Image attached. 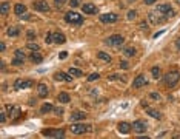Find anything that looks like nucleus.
I'll return each instance as SVG.
<instances>
[{
	"mask_svg": "<svg viewBox=\"0 0 180 139\" xmlns=\"http://www.w3.org/2000/svg\"><path fill=\"white\" fill-rule=\"evenodd\" d=\"M179 81H180V73L179 71H170V73H166L165 76H163V84L166 85V87H176V85L179 84Z\"/></svg>",
	"mask_w": 180,
	"mask_h": 139,
	"instance_id": "f257e3e1",
	"label": "nucleus"
},
{
	"mask_svg": "<svg viewBox=\"0 0 180 139\" xmlns=\"http://www.w3.org/2000/svg\"><path fill=\"white\" fill-rule=\"evenodd\" d=\"M65 20H66L68 23H74V25H82L83 23V17L79 14V13H75V11H69L65 14Z\"/></svg>",
	"mask_w": 180,
	"mask_h": 139,
	"instance_id": "f03ea898",
	"label": "nucleus"
},
{
	"mask_svg": "<svg viewBox=\"0 0 180 139\" xmlns=\"http://www.w3.org/2000/svg\"><path fill=\"white\" fill-rule=\"evenodd\" d=\"M43 136H50V138H63L65 131L60 130V128H46V130L42 131Z\"/></svg>",
	"mask_w": 180,
	"mask_h": 139,
	"instance_id": "7ed1b4c3",
	"label": "nucleus"
},
{
	"mask_svg": "<svg viewBox=\"0 0 180 139\" xmlns=\"http://www.w3.org/2000/svg\"><path fill=\"white\" fill-rule=\"evenodd\" d=\"M123 37L120 36V34H114V36H110L106 39V45H111V46H120L123 44Z\"/></svg>",
	"mask_w": 180,
	"mask_h": 139,
	"instance_id": "20e7f679",
	"label": "nucleus"
},
{
	"mask_svg": "<svg viewBox=\"0 0 180 139\" xmlns=\"http://www.w3.org/2000/svg\"><path fill=\"white\" fill-rule=\"evenodd\" d=\"M88 130H91L89 125H83V124H73L71 125V131H73L74 135H83V133H86Z\"/></svg>",
	"mask_w": 180,
	"mask_h": 139,
	"instance_id": "39448f33",
	"label": "nucleus"
},
{
	"mask_svg": "<svg viewBox=\"0 0 180 139\" xmlns=\"http://www.w3.org/2000/svg\"><path fill=\"white\" fill-rule=\"evenodd\" d=\"M146 128H148V125H146L145 121H134L133 130H134L135 133H139V135H142V133H146Z\"/></svg>",
	"mask_w": 180,
	"mask_h": 139,
	"instance_id": "423d86ee",
	"label": "nucleus"
},
{
	"mask_svg": "<svg viewBox=\"0 0 180 139\" xmlns=\"http://www.w3.org/2000/svg\"><path fill=\"white\" fill-rule=\"evenodd\" d=\"M32 8H34L36 11H40V13H48V11H50V5H48V2H45V0H39V2H34Z\"/></svg>",
	"mask_w": 180,
	"mask_h": 139,
	"instance_id": "0eeeda50",
	"label": "nucleus"
},
{
	"mask_svg": "<svg viewBox=\"0 0 180 139\" xmlns=\"http://www.w3.org/2000/svg\"><path fill=\"white\" fill-rule=\"evenodd\" d=\"M117 20H119V17H117V14H114V13L102 14V15H100V22H102V23H116Z\"/></svg>",
	"mask_w": 180,
	"mask_h": 139,
	"instance_id": "6e6552de",
	"label": "nucleus"
},
{
	"mask_svg": "<svg viewBox=\"0 0 180 139\" xmlns=\"http://www.w3.org/2000/svg\"><path fill=\"white\" fill-rule=\"evenodd\" d=\"M32 87V81H22V79H17L14 84L15 90H25V88H31Z\"/></svg>",
	"mask_w": 180,
	"mask_h": 139,
	"instance_id": "1a4fd4ad",
	"label": "nucleus"
},
{
	"mask_svg": "<svg viewBox=\"0 0 180 139\" xmlns=\"http://www.w3.org/2000/svg\"><path fill=\"white\" fill-rule=\"evenodd\" d=\"M146 84H148L146 77L143 76V74H139V76L133 81V87H134V88H142V87H143V85H146Z\"/></svg>",
	"mask_w": 180,
	"mask_h": 139,
	"instance_id": "9d476101",
	"label": "nucleus"
},
{
	"mask_svg": "<svg viewBox=\"0 0 180 139\" xmlns=\"http://www.w3.org/2000/svg\"><path fill=\"white\" fill-rule=\"evenodd\" d=\"M162 20H165V15L160 14L159 11H157V13H149V22L152 25L159 23V22H162Z\"/></svg>",
	"mask_w": 180,
	"mask_h": 139,
	"instance_id": "9b49d317",
	"label": "nucleus"
},
{
	"mask_svg": "<svg viewBox=\"0 0 180 139\" xmlns=\"http://www.w3.org/2000/svg\"><path fill=\"white\" fill-rule=\"evenodd\" d=\"M117 128H119L120 133H123V135H128V133L133 130V124H129V122H120Z\"/></svg>",
	"mask_w": 180,
	"mask_h": 139,
	"instance_id": "f8f14e48",
	"label": "nucleus"
},
{
	"mask_svg": "<svg viewBox=\"0 0 180 139\" xmlns=\"http://www.w3.org/2000/svg\"><path fill=\"white\" fill-rule=\"evenodd\" d=\"M6 111H8L9 117H19L20 116V108L15 105H6Z\"/></svg>",
	"mask_w": 180,
	"mask_h": 139,
	"instance_id": "ddd939ff",
	"label": "nucleus"
},
{
	"mask_svg": "<svg viewBox=\"0 0 180 139\" xmlns=\"http://www.w3.org/2000/svg\"><path fill=\"white\" fill-rule=\"evenodd\" d=\"M54 79H56V81H63V82H71V81H73V76H71V74H65L62 71H59V73L54 74Z\"/></svg>",
	"mask_w": 180,
	"mask_h": 139,
	"instance_id": "4468645a",
	"label": "nucleus"
},
{
	"mask_svg": "<svg viewBox=\"0 0 180 139\" xmlns=\"http://www.w3.org/2000/svg\"><path fill=\"white\" fill-rule=\"evenodd\" d=\"M37 93H39V98H46L50 94V90H48L45 84H39L37 85Z\"/></svg>",
	"mask_w": 180,
	"mask_h": 139,
	"instance_id": "2eb2a0df",
	"label": "nucleus"
},
{
	"mask_svg": "<svg viewBox=\"0 0 180 139\" xmlns=\"http://www.w3.org/2000/svg\"><path fill=\"white\" fill-rule=\"evenodd\" d=\"M82 11L85 14H96L97 13V6H94L92 3H85L83 6H82Z\"/></svg>",
	"mask_w": 180,
	"mask_h": 139,
	"instance_id": "dca6fc26",
	"label": "nucleus"
},
{
	"mask_svg": "<svg viewBox=\"0 0 180 139\" xmlns=\"http://www.w3.org/2000/svg\"><path fill=\"white\" fill-rule=\"evenodd\" d=\"M145 110H146V113H148L151 117H154V119H160V117H162V114L159 113V111L154 110V108H151V107H145Z\"/></svg>",
	"mask_w": 180,
	"mask_h": 139,
	"instance_id": "f3484780",
	"label": "nucleus"
},
{
	"mask_svg": "<svg viewBox=\"0 0 180 139\" xmlns=\"http://www.w3.org/2000/svg\"><path fill=\"white\" fill-rule=\"evenodd\" d=\"M54 34V44H65L66 42V37L62 33H52Z\"/></svg>",
	"mask_w": 180,
	"mask_h": 139,
	"instance_id": "a211bd4d",
	"label": "nucleus"
},
{
	"mask_svg": "<svg viewBox=\"0 0 180 139\" xmlns=\"http://www.w3.org/2000/svg\"><path fill=\"white\" fill-rule=\"evenodd\" d=\"M14 13L17 14V15H23V14H26V6L25 5H22V3H17L14 6Z\"/></svg>",
	"mask_w": 180,
	"mask_h": 139,
	"instance_id": "6ab92c4d",
	"label": "nucleus"
},
{
	"mask_svg": "<svg viewBox=\"0 0 180 139\" xmlns=\"http://www.w3.org/2000/svg\"><path fill=\"white\" fill-rule=\"evenodd\" d=\"M31 60L34 62V63H40V62L43 60V56L40 54L39 51H32V53H31Z\"/></svg>",
	"mask_w": 180,
	"mask_h": 139,
	"instance_id": "aec40b11",
	"label": "nucleus"
},
{
	"mask_svg": "<svg viewBox=\"0 0 180 139\" xmlns=\"http://www.w3.org/2000/svg\"><path fill=\"white\" fill-rule=\"evenodd\" d=\"M86 114L83 113V111H74L73 114H71V121H82V119H85Z\"/></svg>",
	"mask_w": 180,
	"mask_h": 139,
	"instance_id": "412c9836",
	"label": "nucleus"
},
{
	"mask_svg": "<svg viewBox=\"0 0 180 139\" xmlns=\"http://www.w3.org/2000/svg\"><path fill=\"white\" fill-rule=\"evenodd\" d=\"M6 34H8L9 37H17V36L20 34V29L17 28V26H9L8 31H6Z\"/></svg>",
	"mask_w": 180,
	"mask_h": 139,
	"instance_id": "4be33fe9",
	"label": "nucleus"
},
{
	"mask_svg": "<svg viewBox=\"0 0 180 139\" xmlns=\"http://www.w3.org/2000/svg\"><path fill=\"white\" fill-rule=\"evenodd\" d=\"M57 99H59L60 104H68L69 100H71V98H69L68 93H60V94L57 96Z\"/></svg>",
	"mask_w": 180,
	"mask_h": 139,
	"instance_id": "5701e85b",
	"label": "nucleus"
},
{
	"mask_svg": "<svg viewBox=\"0 0 180 139\" xmlns=\"http://www.w3.org/2000/svg\"><path fill=\"white\" fill-rule=\"evenodd\" d=\"M52 110H54V107H52V104H50V102L43 104L42 108H40V111H42L43 114H45V113H50V111H52Z\"/></svg>",
	"mask_w": 180,
	"mask_h": 139,
	"instance_id": "b1692460",
	"label": "nucleus"
},
{
	"mask_svg": "<svg viewBox=\"0 0 180 139\" xmlns=\"http://www.w3.org/2000/svg\"><path fill=\"white\" fill-rule=\"evenodd\" d=\"M69 74H71L73 77H82V76H83V73H82L79 68H74V67L69 68Z\"/></svg>",
	"mask_w": 180,
	"mask_h": 139,
	"instance_id": "393cba45",
	"label": "nucleus"
},
{
	"mask_svg": "<svg viewBox=\"0 0 180 139\" xmlns=\"http://www.w3.org/2000/svg\"><path fill=\"white\" fill-rule=\"evenodd\" d=\"M97 57L102 59V60H105V62H111V56L106 54V53H103V51H99V53H97Z\"/></svg>",
	"mask_w": 180,
	"mask_h": 139,
	"instance_id": "a878e982",
	"label": "nucleus"
},
{
	"mask_svg": "<svg viewBox=\"0 0 180 139\" xmlns=\"http://www.w3.org/2000/svg\"><path fill=\"white\" fill-rule=\"evenodd\" d=\"M125 56L126 57H133V56H135V48H125Z\"/></svg>",
	"mask_w": 180,
	"mask_h": 139,
	"instance_id": "bb28decb",
	"label": "nucleus"
},
{
	"mask_svg": "<svg viewBox=\"0 0 180 139\" xmlns=\"http://www.w3.org/2000/svg\"><path fill=\"white\" fill-rule=\"evenodd\" d=\"M151 73H152V77H154V79H159L160 77V68L159 67H152Z\"/></svg>",
	"mask_w": 180,
	"mask_h": 139,
	"instance_id": "cd10ccee",
	"label": "nucleus"
},
{
	"mask_svg": "<svg viewBox=\"0 0 180 139\" xmlns=\"http://www.w3.org/2000/svg\"><path fill=\"white\" fill-rule=\"evenodd\" d=\"M8 9H9V3H8V2H3V3H2V8H0V13H2V15L6 14Z\"/></svg>",
	"mask_w": 180,
	"mask_h": 139,
	"instance_id": "c85d7f7f",
	"label": "nucleus"
},
{
	"mask_svg": "<svg viewBox=\"0 0 180 139\" xmlns=\"http://www.w3.org/2000/svg\"><path fill=\"white\" fill-rule=\"evenodd\" d=\"M23 62H25V59H19V57H14L13 59V65H15V67H20V65H23Z\"/></svg>",
	"mask_w": 180,
	"mask_h": 139,
	"instance_id": "c756f323",
	"label": "nucleus"
},
{
	"mask_svg": "<svg viewBox=\"0 0 180 139\" xmlns=\"http://www.w3.org/2000/svg\"><path fill=\"white\" fill-rule=\"evenodd\" d=\"M99 77H100V74L99 73H92L88 76V81L89 82H94V81H99Z\"/></svg>",
	"mask_w": 180,
	"mask_h": 139,
	"instance_id": "7c9ffc66",
	"label": "nucleus"
},
{
	"mask_svg": "<svg viewBox=\"0 0 180 139\" xmlns=\"http://www.w3.org/2000/svg\"><path fill=\"white\" fill-rule=\"evenodd\" d=\"M45 42H46L48 45H50V44H54V34H52V33L48 34V36L45 37Z\"/></svg>",
	"mask_w": 180,
	"mask_h": 139,
	"instance_id": "2f4dec72",
	"label": "nucleus"
},
{
	"mask_svg": "<svg viewBox=\"0 0 180 139\" xmlns=\"http://www.w3.org/2000/svg\"><path fill=\"white\" fill-rule=\"evenodd\" d=\"M14 56L19 57V59H25V51H23V50H15Z\"/></svg>",
	"mask_w": 180,
	"mask_h": 139,
	"instance_id": "473e14b6",
	"label": "nucleus"
},
{
	"mask_svg": "<svg viewBox=\"0 0 180 139\" xmlns=\"http://www.w3.org/2000/svg\"><path fill=\"white\" fill-rule=\"evenodd\" d=\"M65 3H66V0H54V5H56L57 8H62Z\"/></svg>",
	"mask_w": 180,
	"mask_h": 139,
	"instance_id": "72a5a7b5",
	"label": "nucleus"
},
{
	"mask_svg": "<svg viewBox=\"0 0 180 139\" xmlns=\"http://www.w3.org/2000/svg\"><path fill=\"white\" fill-rule=\"evenodd\" d=\"M82 3V0H69V5L73 8H75V6H79V5Z\"/></svg>",
	"mask_w": 180,
	"mask_h": 139,
	"instance_id": "f704fd0d",
	"label": "nucleus"
},
{
	"mask_svg": "<svg viewBox=\"0 0 180 139\" xmlns=\"http://www.w3.org/2000/svg\"><path fill=\"white\" fill-rule=\"evenodd\" d=\"M28 48H29V50H32V51H39V45L32 44V42H31V44H28Z\"/></svg>",
	"mask_w": 180,
	"mask_h": 139,
	"instance_id": "c9c22d12",
	"label": "nucleus"
},
{
	"mask_svg": "<svg viewBox=\"0 0 180 139\" xmlns=\"http://www.w3.org/2000/svg\"><path fill=\"white\" fill-rule=\"evenodd\" d=\"M135 17H137V13H135V11H129L128 13V19L129 20H134Z\"/></svg>",
	"mask_w": 180,
	"mask_h": 139,
	"instance_id": "e433bc0d",
	"label": "nucleus"
},
{
	"mask_svg": "<svg viewBox=\"0 0 180 139\" xmlns=\"http://www.w3.org/2000/svg\"><path fill=\"white\" fill-rule=\"evenodd\" d=\"M5 121H6V113H5V110H2V113H0V122L3 124Z\"/></svg>",
	"mask_w": 180,
	"mask_h": 139,
	"instance_id": "4c0bfd02",
	"label": "nucleus"
},
{
	"mask_svg": "<svg viewBox=\"0 0 180 139\" xmlns=\"http://www.w3.org/2000/svg\"><path fill=\"white\" fill-rule=\"evenodd\" d=\"M54 113H56V114H63V108H62V107H59V108H54Z\"/></svg>",
	"mask_w": 180,
	"mask_h": 139,
	"instance_id": "58836bf2",
	"label": "nucleus"
},
{
	"mask_svg": "<svg viewBox=\"0 0 180 139\" xmlns=\"http://www.w3.org/2000/svg\"><path fill=\"white\" fill-rule=\"evenodd\" d=\"M66 57H68V53H66V51H62V53L59 54V59H62V60H63V59H66Z\"/></svg>",
	"mask_w": 180,
	"mask_h": 139,
	"instance_id": "ea45409f",
	"label": "nucleus"
},
{
	"mask_svg": "<svg viewBox=\"0 0 180 139\" xmlns=\"http://www.w3.org/2000/svg\"><path fill=\"white\" fill-rule=\"evenodd\" d=\"M22 19H23V20H32L34 17H32L31 14H23V15H22Z\"/></svg>",
	"mask_w": 180,
	"mask_h": 139,
	"instance_id": "a19ab883",
	"label": "nucleus"
},
{
	"mask_svg": "<svg viewBox=\"0 0 180 139\" xmlns=\"http://www.w3.org/2000/svg\"><path fill=\"white\" fill-rule=\"evenodd\" d=\"M120 68L126 70V68H128V62H126V60H122V62H120Z\"/></svg>",
	"mask_w": 180,
	"mask_h": 139,
	"instance_id": "79ce46f5",
	"label": "nucleus"
},
{
	"mask_svg": "<svg viewBox=\"0 0 180 139\" xmlns=\"http://www.w3.org/2000/svg\"><path fill=\"white\" fill-rule=\"evenodd\" d=\"M28 37H29V39H34V37H36V34H34V31H28Z\"/></svg>",
	"mask_w": 180,
	"mask_h": 139,
	"instance_id": "37998d69",
	"label": "nucleus"
},
{
	"mask_svg": "<svg viewBox=\"0 0 180 139\" xmlns=\"http://www.w3.org/2000/svg\"><path fill=\"white\" fill-rule=\"evenodd\" d=\"M143 2H145L146 5H154V3L157 2V0H143Z\"/></svg>",
	"mask_w": 180,
	"mask_h": 139,
	"instance_id": "c03bdc74",
	"label": "nucleus"
},
{
	"mask_svg": "<svg viewBox=\"0 0 180 139\" xmlns=\"http://www.w3.org/2000/svg\"><path fill=\"white\" fill-rule=\"evenodd\" d=\"M151 98H152V99H160V96L157 94V93H151Z\"/></svg>",
	"mask_w": 180,
	"mask_h": 139,
	"instance_id": "a18cd8bd",
	"label": "nucleus"
},
{
	"mask_svg": "<svg viewBox=\"0 0 180 139\" xmlns=\"http://www.w3.org/2000/svg\"><path fill=\"white\" fill-rule=\"evenodd\" d=\"M5 48H6V46H5V44L2 42V45H0V51H5Z\"/></svg>",
	"mask_w": 180,
	"mask_h": 139,
	"instance_id": "49530a36",
	"label": "nucleus"
},
{
	"mask_svg": "<svg viewBox=\"0 0 180 139\" xmlns=\"http://www.w3.org/2000/svg\"><path fill=\"white\" fill-rule=\"evenodd\" d=\"M177 46L180 48V39H177Z\"/></svg>",
	"mask_w": 180,
	"mask_h": 139,
	"instance_id": "de8ad7c7",
	"label": "nucleus"
}]
</instances>
